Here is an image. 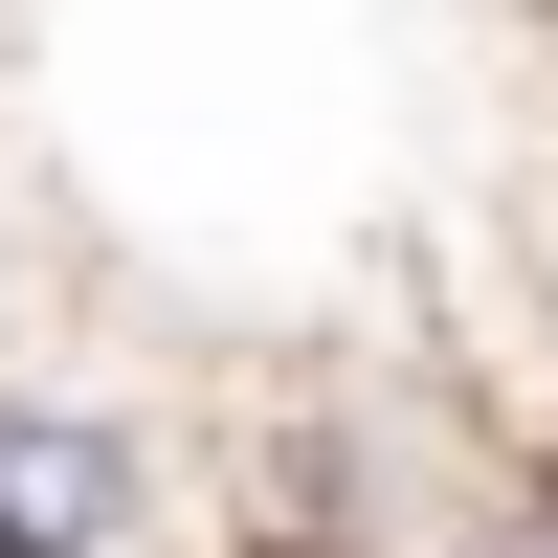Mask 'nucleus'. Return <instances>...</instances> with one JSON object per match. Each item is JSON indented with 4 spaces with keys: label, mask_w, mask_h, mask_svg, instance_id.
<instances>
[{
    "label": "nucleus",
    "mask_w": 558,
    "mask_h": 558,
    "mask_svg": "<svg viewBox=\"0 0 558 558\" xmlns=\"http://www.w3.org/2000/svg\"><path fill=\"white\" fill-rule=\"evenodd\" d=\"M23 291H45V268H23V223H0V357H23Z\"/></svg>",
    "instance_id": "obj_1"
}]
</instances>
